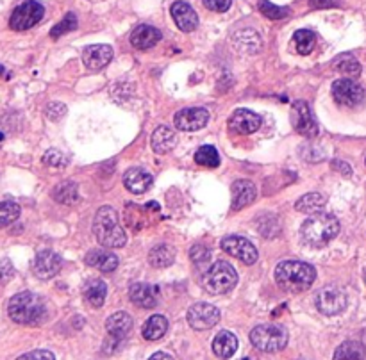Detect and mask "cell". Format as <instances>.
<instances>
[{
	"label": "cell",
	"instance_id": "cell-44",
	"mask_svg": "<svg viewBox=\"0 0 366 360\" xmlns=\"http://www.w3.org/2000/svg\"><path fill=\"white\" fill-rule=\"evenodd\" d=\"M341 0H311V6L316 9H327V8H336L340 6Z\"/></svg>",
	"mask_w": 366,
	"mask_h": 360
},
{
	"label": "cell",
	"instance_id": "cell-48",
	"mask_svg": "<svg viewBox=\"0 0 366 360\" xmlns=\"http://www.w3.org/2000/svg\"><path fill=\"white\" fill-rule=\"evenodd\" d=\"M2 140H4V136H2V133H0V141H2Z\"/></svg>",
	"mask_w": 366,
	"mask_h": 360
},
{
	"label": "cell",
	"instance_id": "cell-17",
	"mask_svg": "<svg viewBox=\"0 0 366 360\" xmlns=\"http://www.w3.org/2000/svg\"><path fill=\"white\" fill-rule=\"evenodd\" d=\"M261 123H263V120H261V116L255 114L254 111L238 109L236 113L231 116L229 125L236 134H243V136H247V134H254L255 130H259Z\"/></svg>",
	"mask_w": 366,
	"mask_h": 360
},
{
	"label": "cell",
	"instance_id": "cell-13",
	"mask_svg": "<svg viewBox=\"0 0 366 360\" xmlns=\"http://www.w3.org/2000/svg\"><path fill=\"white\" fill-rule=\"evenodd\" d=\"M209 122V113L202 107H188L175 114L174 123L175 129L182 130V133H195V130L204 129Z\"/></svg>",
	"mask_w": 366,
	"mask_h": 360
},
{
	"label": "cell",
	"instance_id": "cell-5",
	"mask_svg": "<svg viewBox=\"0 0 366 360\" xmlns=\"http://www.w3.org/2000/svg\"><path fill=\"white\" fill-rule=\"evenodd\" d=\"M250 342L261 351H281L288 344V330L277 323L259 325L250 332Z\"/></svg>",
	"mask_w": 366,
	"mask_h": 360
},
{
	"label": "cell",
	"instance_id": "cell-36",
	"mask_svg": "<svg viewBox=\"0 0 366 360\" xmlns=\"http://www.w3.org/2000/svg\"><path fill=\"white\" fill-rule=\"evenodd\" d=\"M259 11L263 13L267 18L270 20H282L286 16H289V9L288 8H281V6H275L268 0H259Z\"/></svg>",
	"mask_w": 366,
	"mask_h": 360
},
{
	"label": "cell",
	"instance_id": "cell-45",
	"mask_svg": "<svg viewBox=\"0 0 366 360\" xmlns=\"http://www.w3.org/2000/svg\"><path fill=\"white\" fill-rule=\"evenodd\" d=\"M148 360H174V356L168 355V353L165 351H155Z\"/></svg>",
	"mask_w": 366,
	"mask_h": 360
},
{
	"label": "cell",
	"instance_id": "cell-11",
	"mask_svg": "<svg viewBox=\"0 0 366 360\" xmlns=\"http://www.w3.org/2000/svg\"><path fill=\"white\" fill-rule=\"evenodd\" d=\"M220 247H222L223 252L233 255L234 259L241 261L243 264H254L259 257L257 248L247 237H241V235H227V237L222 239Z\"/></svg>",
	"mask_w": 366,
	"mask_h": 360
},
{
	"label": "cell",
	"instance_id": "cell-21",
	"mask_svg": "<svg viewBox=\"0 0 366 360\" xmlns=\"http://www.w3.org/2000/svg\"><path fill=\"white\" fill-rule=\"evenodd\" d=\"M150 145H152V150H154L155 154L165 155L168 154L175 145H177V136H175V133L170 129V127L161 125L152 133Z\"/></svg>",
	"mask_w": 366,
	"mask_h": 360
},
{
	"label": "cell",
	"instance_id": "cell-46",
	"mask_svg": "<svg viewBox=\"0 0 366 360\" xmlns=\"http://www.w3.org/2000/svg\"><path fill=\"white\" fill-rule=\"evenodd\" d=\"M334 168L340 169V171H341V169H343L345 175H350V168H348L347 162H340V161H336V162H334Z\"/></svg>",
	"mask_w": 366,
	"mask_h": 360
},
{
	"label": "cell",
	"instance_id": "cell-7",
	"mask_svg": "<svg viewBox=\"0 0 366 360\" xmlns=\"http://www.w3.org/2000/svg\"><path fill=\"white\" fill-rule=\"evenodd\" d=\"M347 302L345 291L336 286L323 287L315 296V307L323 316H336V314L343 313L347 309Z\"/></svg>",
	"mask_w": 366,
	"mask_h": 360
},
{
	"label": "cell",
	"instance_id": "cell-34",
	"mask_svg": "<svg viewBox=\"0 0 366 360\" xmlns=\"http://www.w3.org/2000/svg\"><path fill=\"white\" fill-rule=\"evenodd\" d=\"M293 41H295V48L299 54L302 55H307L313 52V48H315V34L311 33V30L307 29H300L296 30L295 36H293Z\"/></svg>",
	"mask_w": 366,
	"mask_h": 360
},
{
	"label": "cell",
	"instance_id": "cell-30",
	"mask_svg": "<svg viewBox=\"0 0 366 360\" xmlns=\"http://www.w3.org/2000/svg\"><path fill=\"white\" fill-rule=\"evenodd\" d=\"M333 67L334 70L340 72L341 75H345L348 79H357L361 75V64H359V61L352 54L338 55L333 61Z\"/></svg>",
	"mask_w": 366,
	"mask_h": 360
},
{
	"label": "cell",
	"instance_id": "cell-2",
	"mask_svg": "<svg viewBox=\"0 0 366 360\" xmlns=\"http://www.w3.org/2000/svg\"><path fill=\"white\" fill-rule=\"evenodd\" d=\"M316 280V269L302 261H284L275 268V282L286 293H302Z\"/></svg>",
	"mask_w": 366,
	"mask_h": 360
},
{
	"label": "cell",
	"instance_id": "cell-32",
	"mask_svg": "<svg viewBox=\"0 0 366 360\" xmlns=\"http://www.w3.org/2000/svg\"><path fill=\"white\" fill-rule=\"evenodd\" d=\"M52 196L54 200L60 203H65V206H74L79 200V189L75 182L72 180H67V182H61V184L56 186V189L52 191Z\"/></svg>",
	"mask_w": 366,
	"mask_h": 360
},
{
	"label": "cell",
	"instance_id": "cell-10",
	"mask_svg": "<svg viewBox=\"0 0 366 360\" xmlns=\"http://www.w3.org/2000/svg\"><path fill=\"white\" fill-rule=\"evenodd\" d=\"M333 96L340 106L357 107L365 102V89L354 79H340L334 81Z\"/></svg>",
	"mask_w": 366,
	"mask_h": 360
},
{
	"label": "cell",
	"instance_id": "cell-40",
	"mask_svg": "<svg viewBox=\"0 0 366 360\" xmlns=\"http://www.w3.org/2000/svg\"><path fill=\"white\" fill-rule=\"evenodd\" d=\"M45 114H47L50 120H60L67 114V106L61 102H50L47 107H45Z\"/></svg>",
	"mask_w": 366,
	"mask_h": 360
},
{
	"label": "cell",
	"instance_id": "cell-27",
	"mask_svg": "<svg viewBox=\"0 0 366 360\" xmlns=\"http://www.w3.org/2000/svg\"><path fill=\"white\" fill-rule=\"evenodd\" d=\"M167 330H168L167 317L161 316V314H155V316L148 317L147 323L143 325L141 334H143V337L147 339V341H160V339L167 334Z\"/></svg>",
	"mask_w": 366,
	"mask_h": 360
},
{
	"label": "cell",
	"instance_id": "cell-33",
	"mask_svg": "<svg viewBox=\"0 0 366 360\" xmlns=\"http://www.w3.org/2000/svg\"><path fill=\"white\" fill-rule=\"evenodd\" d=\"M195 162L199 166H206V168H218L220 166V155L215 147L211 145H204L196 150Z\"/></svg>",
	"mask_w": 366,
	"mask_h": 360
},
{
	"label": "cell",
	"instance_id": "cell-24",
	"mask_svg": "<svg viewBox=\"0 0 366 360\" xmlns=\"http://www.w3.org/2000/svg\"><path fill=\"white\" fill-rule=\"evenodd\" d=\"M133 317L127 313H115L113 316L108 317L106 321V330L111 337L115 339H123L127 337L131 330H133Z\"/></svg>",
	"mask_w": 366,
	"mask_h": 360
},
{
	"label": "cell",
	"instance_id": "cell-22",
	"mask_svg": "<svg viewBox=\"0 0 366 360\" xmlns=\"http://www.w3.org/2000/svg\"><path fill=\"white\" fill-rule=\"evenodd\" d=\"M86 264L96 268L102 273H111L115 271L116 266H118V257H116L113 252L106 250H89L88 255L84 257Z\"/></svg>",
	"mask_w": 366,
	"mask_h": 360
},
{
	"label": "cell",
	"instance_id": "cell-25",
	"mask_svg": "<svg viewBox=\"0 0 366 360\" xmlns=\"http://www.w3.org/2000/svg\"><path fill=\"white\" fill-rule=\"evenodd\" d=\"M238 349V337L233 332H220L215 339H213V351L218 359H231Z\"/></svg>",
	"mask_w": 366,
	"mask_h": 360
},
{
	"label": "cell",
	"instance_id": "cell-39",
	"mask_svg": "<svg viewBox=\"0 0 366 360\" xmlns=\"http://www.w3.org/2000/svg\"><path fill=\"white\" fill-rule=\"evenodd\" d=\"M189 257H192V261L195 262L196 266L209 264V261H211V252H209L207 247H204V244H195V247L192 248V252H189Z\"/></svg>",
	"mask_w": 366,
	"mask_h": 360
},
{
	"label": "cell",
	"instance_id": "cell-19",
	"mask_svg": "<svg viewBox=\"0 0 366 360\" xmlns=\"http://www.w3.org/2000/svg\"><path fill=\"white\" fill-rule=\"evenodd\" d=\"M231 193H233V209L238 210V209H243V207L250 206L252 202L255 200V196H257V189H255L254 182H250V180H236L233 184V189H231Z\"/></svg>",
	"mask_w": 366,
	"mask_h": 360
},
{
	"label": "cell",
	"instance_id": "cell-43",
	"mask_svg": "<svg viewBox=\"0 0 366 360\" xmlns=\"http://www.w3.org/2000/svg\"><path fill=\"white\" fill-rule=\"evenodd\" d=\"M13 275H15V268H13L11 261L2 259L0 261V282H8V280H11Z\"/></svg>",
	"mask_w": 366,
	"mask_h": 360
},
{
	"label": "cell",
	"instance_id": "cell-8",
	"mask_svg": "<svg viewBox=\"0 0 366 360\" xmlns=\"http://www.w3.org/2000/svg\"><path fill=\"white\" fill-rule=\"evenodd\" d=\"M45 16V8L36 2V0H27L23 4H20L18 8L13 11L11 18H9V27L13 30H27L33 29L36 23L41 22V18Z\"/></svg>",
	"mask_w": 366,
	"mask_h": 360
},
{
	"label": "cell",
	"instance_id": "cell-15",
	"mask_svg": "<svg viewBox=\"0 0 366 360\" xmlns=\"http://www.w3.org/2000/svg\"><path fill=\"white\" fill-rule=\"evenodd\" d=\"M113 59V48L109 45H89L82 50V63L88 70L96 72L108 67Z\"/></svg>",
	"mask_w": 366,
	"mask_h": 360
},
{
	"label": "cell",
	"instance_id": "cell-42",
	"mask_svg": "<svg viewBox=\"0 0 366 360\" xmlns=\"http://www.w3.org/2000/svg\"><path fill=\"white\" fill-rule=\"evenodd\" d=\"M16 360H56V356L52 355V351H48V349H34V351L18 356Z\"/></svg>",
	"mask_w": 366,
	"mask_h": 360
},
{
	"label": "cell",
	"instance_id": "cell-3",
	"mask_svg": "<svg viewBox=\"0 0 366 360\" xmlns=\"http://www.w3.org/2000/svg\"><path fill=\"white\" fill-rule=\"evenodd\" d=\"M93 235L104 248H122L127 243V234L120 225L118 214L109 206L96 210L93 220Z\"/></svg>",
	"mask_w": 366,
	"mask_h": 360
},
{
	"label": "cell",
	"instance_id": "cell-4",
	"mask_svg": "<svg viewBox=\"0 0 366 360\" xmlns=\"http://www.w3.org/2000/svg\"><path fill=\"white\" fill-rule=\"evenodd\" d=\"M340 232V221L327 213L313 214L300 227V237L307 247L322 248L329 244Z\"/></svg>",
	"mask_w": 366,
	"mask_h": 360
},
{
	"label": "cell",
	"instance_id": "cell-31",
	"mask_svg": "<svg viewBox=\"0 0 366 360\" xmlns=\"http://www.w3.org/2000/svg\"><path fill=\"white\" fill-rule=\"evenodd\" d=\"M175 261V252L174 248L168 247V244H160V247H154L148 254V262H150L154 268H168V266L174 264Z\"/></svg>",
	"mask_w": 366,
	"mask_h": 360
},
{
	"label": "cell",
	"instance_id": "cell-41",
	"mask_svg": "<svg viewBox=\"0 0 366 360\" xmlns=\"http://www.w3.org/2000/svg\"><path fill=\"white\" fill-rule=\"evenodd\" d=\"M204 6L207 9H211V11L226 13L233 6V0H204Z\"/></svg>",
	"mask_w": 366,
	"mask_h": 360
},
{
	"label": "cell",
	"instance_id": "cell-35",
	"mask_svg": "<svg viewBox=\"0 0 366 360\" xmlns=\"http://www.w3.org/2000/svg\"><path fill=\"white\" fill-rule=\"evenodd\" d=\"M20 209L18 203L15 202H2L0 203V228L8 227V225L15 223L16 220L20 218Z\"/></svg>",
	"mask_w": 366,
	"mask_h": 360
},
{
	"label": "cell",
	"instance_id": "cell-20",
	"mask_svg": "<svg viewBox=\"0 0 366 360\" xmlns=\"http://www.w3.org/2000/svg\"><path fill=\"white\" fill-rule=\"evenodd\" d=\"M161 41V30L152 26H138L131 34V43L138 50H147Z\"/></svg>",
	"mask_w": 366,
	"mask_h": 360
},
{
	"label": "cell",
	"instance_id": "cell-12",
	"mask_svg": "<svg viewBox=\"0 0 366 360\" xmlns=\"http://www.w3.org/2000/svg\"><path fill=\"white\" fill-rule=\"evenodd\" d=\"M220 321V310L206 302L195 303L188 310V323L193 330H209Z\"/></svg>",
	"mask_w": 366,
	"mask_h": 360
},
{
	"label": "cell",
	"instance_id": "cell-29",
	"mask_svg": "<svg viewBox=\"0 0 366 360\" xmlns=\"http://www.w3.org/2000/svg\"><path fill=\"white\" fill-rule=\"evenodd\" d=\"M326 203H327V198L322 195V193H307V195H304L302 198L295 203V207L299 213L311 214V216H313V214L322 213Z\"/></svg>",
	"mask_w": 366,
	"mask_h": 360
},
{
	"label": "cell",
	"instance_id": "cell-23",
	"mask_svg": "<svg viewBox=\"0 0 366 360\" xmlns=\"http://www.w3.org/2000/svg\"><path fill=\"white\" fill-rule=\"evenodd\" d=\"M131 302L141 309H154L157 303V296H155V289L150 283H134L129 291Z\"/></svg>",
	"mask_w": 366,
	"mask_h": 360
},
{
	"label": "cell",
	"instance_id": "cell-37",
	"mask_svg": "<svg viewBox=\"0 0 366 360\" xmlns=\"http://www.w3.org/2000/svg\"><path fill=\"white\" fill-rule=\"evenodd\" d=\"M75 29H77V16H75L74 13H68L60 23H56V27H52L50 36L54 38V40H57V38H61L63 34L70 33V30H75Z\"/></svg>",
	"mask_w": 366,
	"mask_h": 360
},
{
	"label": "cell",
	"instance_id": "cell-1",
	"mask_svg": "<svg viewBox=\"0 0 366 360\" xmlns=\"http://www.w3.org/2000/svg\"><path fill=\"white\" fill-rule=\"evenodd\" d=\"M8 314L15 323L27 325V327H38V325L45 323L48 317L45 300L38 294L30 293V291L15 294L9 300Z\"/></svg>",
	"mask_w": 366,
	"mask_h": 360
},
{
	"label": "cell",
	"instance_id": "cell-16",
	"mask_svg": "<svg viewBox=\"0 0 366 360\" xmlns=\"http://www.w3.org/2000/svg\"><path fill=\"white\" fill-rule=\"evenodd\" d=\"M172 18H174L175 26L182 30V33H193L199 27V15L195 9L184 2V0H177L170 8Z\"/></svg>",
	"mask_w": 366,
	"mask_h": 360
},
{
	"label": "cell",
	"instance_id": "cell-47",
	"mask_svg": "<svg viewBox=\"0 0 366 360\" xmlns=\"http://www.w3.org/2000/svg\"><path fill=\"white\" fill-rule=\"evenodd\" d=\"M4 74V67H2V64H0V75Z\"/></svg>",
	"mask_w": 366,
	"mask_h": 360
},
{
	"label": "cell",
	"instance_id": "cell-49",
	"mask_svg": "<svg viewBox=\"0 0 366 360\" xmlns=\"http://www.w3.org/2000/svg\"><path fill=\"white\" fill-rule=\"evenodd\" d=\"M365 276H366V271H365Z\"/></svg>",
	"mask_w": 366,
	"mask_h": 360
},
{
	"label": "cell",
	"instance_id": "cell-28",
	"mask_svg": "<svg viewBox=\"0 0 366 360\" xmlns=\"http://www.w3.org/2000/svg\"><path fill=\"white\" fill-rule=\"evenodd\" d=\"M333 360H366V346L357 341H347L334 351Z\"/></svg>",
	"mask_w": 366,
	"mask_h": 360
},
{
	"label": "cell",
	"instance_id": "cell-9",
	"mask_svg": "<svg viewBox=\"0 0 366 360\" xmlns=\"http://www.w3.org/2000/svg\"><path fill=\"white\" fill-rule=\"evenodd\" d=\"M292 123L296 133L304 137H316L318 134V123L313 118L309 103L306 100H296L292 106Z\"/></svg>",
	"mask_w": 366,
	"mask_h": 360
},
{
	"label": "cell",
	"instance_id": "cell-26",
	"mask_svg": "<svg viewBox=\"0 0 366 360\" xmlns=\"http://www.w3.org/2000/svg\"><path fill=\"white\" fill-rule=\"evenodd\" d=\"M106 294H108V287H106L102 280L92 279L84 283V298L93 309H99V307L104 305Z\"/></svg>",
	"mask_w": 366,
	"mask_h": 360
},
{
	"label": "cell",
	"instance_id": "cell-38",
	"mask_svg": "<svg viewBox=\"0 0 366 360\" xmlns=\"http://www.w3.org/2000/svg\"><path fill=\"white\" fill-rule=\"evenodd\" d=\"M41 161H43V164L52 166V168H65L70 162V159L60 150H47Z\"/></svg>",
	"mask_w": 366,
	"mask_h": 360
},
{
	"label": "cell",
	"instance_id": "cell-18",
	"mask_svg": "<svg viewBox=\"0 0 366 360\" xmlns=\"http://www.w3.org/2000/svg\"><path fill=\"white\" fill-rule=\"evenodd\" d=\"M152 182H154V179L143 168H131L123 175V184L134 195H141V193L148 191L152 188Z\"/></svg>",
	"mask_w": 366,
	"mask_h": 360
},
{
	"label": "cell",
	"instance_id": "cell-14",
	"mask_svg": "<svg viewBox=\"0 0 366 360\" xmlns=\"http://www.w3.org/2000/svg\"><path fill=\"white\" fill-rule=\"evenodd\" d=\"M63 261L60 255L52 250H41L36 254V259L33 262V273L40 280H48L60 273Z\"/></svg>",
	"mask_w": 366,
	"mask_h": 360
},
{
	"label": "cell",
	"instance_id": "cell-6",
	"mask_svg": "<svg viewBox=\"0 0 366 360\" xmlns=\"http://www.w3.org/2000/svg\"><path fill=\"white\" fill-rule=\"evenodd\" d=\"M238 283V273L229 262L216 261L204 275V287L211 294H227Z\"/></svg>",
	"mask_w": 366,
	"mask_h": 360
}]
</instances>
